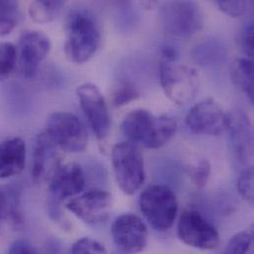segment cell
Listing matches in <instances>:
<instances>
[{
    "mask_svg": "<svg viewBox=\"0 0 254 254\" xmlns=\"http://www.w3.org/2000/svg\"><path fill=\"white\" fill-rule=\"evenodd\" d=\"M122 129L129 142L145 148H158L175 134L177 123L169 116H154L144 109H135L127 114Z\"/></svg>",
    "mask_w": 254,
    "mask_h": 254,
    "instance_id": "6da1fadb",
    "label": "cell"
},
{
    "mask_svg": "<svg viewBox=\"0 0 254 254\" xmlns=\"http://www.w3.org/2000/svg\"><path fill=\"white\" fill-rule=\"evenodd\" d=\"M101 41L95 17L87 10L76 9L69 13L65 24L64 53L74 64H84L97 52Z\"/></svg>",
    "mask_w": 254,
    "mask_h": 254,
    "instance_id": "7a4b0ae2",
    "label": "cell"
},
{
    "mask_svg": "<svg viewBox=\"0 0 254 254\" xmlns=\"http://www.w3.org/2000/svg\"><path fill=\"white\" fill-rule=\"evenodd\" d=\"M159 79L166 97L177 105L192 102L200 88V76L196 69L175 61L160 59Z\"/></svg>",
    "mask_w": 254,
    "mask_h": 254,
    "instance_id": "3957f363",
    "label": "cell"
},
{
    "mask_svg": "<svg viewBox=\"0 0 254 254\" xmlns=\"http://www.w3.org/2000/svg\"><path fill=\"white\" fill-rule=\"evenodd\" d=\"M139 208L146 222L158 232L171 229L178 213L176 196L166 185H151L144 189L139 197Z\"/></svg>",
    "mask_w": 254,
    "mask_h": 254,
    "instance_id": "277c9868",
    "label": "cell"
},
{
    "mask_svg": "<svg viewBox=\"0 0 254 254\" xmlns=\"http://www.w3.org/2000/svg\"><path fill=\"white\" fill-rule=\"evenodd\" d=\"M159 19L169 35L188 39L198 33L204 25L200 5L194 1H167L159 9Z\"/></svg>",
    "mask_w": 254,
    "mask_h": 254,
    "instance_id": "5b68a950",
    "label": "cell"
},
{
    "mask_svg": "<svg viewBox=\"0 0 254 254\" xmlns=\"http://www.w3.org/2000/svg\"><path fill=\"white\" fill-rule=\"evenodd\" d=\"M112 166L118 186L126 195H133L145 180L143 156L135 144L118 142L112 149Z\"/></svg>",
    "mask_w": 254,
    "mask_h": 254,
    "instance_id": "8992f818",
    "label": "cell"
},
{
    "mask_svg": "<svg viewBox=\"0 0 254 254\" xmlns=\"http://www.w3.org/2000/svg\"><path fill=\"white\" fill-rule=\"evenodd\" d=\"M48 211L54 219L61 217V205L83 192L85 175L81 166L74 162L61 165L51 178Z\"/></svg>",
    "mask_w": 254,
    "mask_h": 254,
    "instance_id": "52a82bcc",
    "label": "cell"
},
{
    "mask_svg": "<svg viewBox=\"0 0 254 254\" xmlns=\"http://www.w3.org/2000/svg\"><path fill=\"white\" fill-rule=\"evenodd\" d=\"M45 132L64 151L80 152L88 143L86 127L77 116L68 112H55L50 115Z\"/></svg>",
    "mask_w": 254,
    "mask_h": 254,
    "instance_id": "ba28073f",
    "label": "cell"
},
{
    "mask_svg": "<svg viewBox=\"0 0 254 254\" xmlns=\"http://www.w3.org/2000/svg\"><path fill=\"white\" fill-rule=\"evenodd\" d=\"M177 235L183 244L201 251L214 250L220 242L217 229L194 210H187L181 214L177 225Z\"/></svg>",
    "mask_w": 254,
    "mask_h": 254,
    "instance_id": "9c48e42d",
    "label": "cell"
},
{
    "mask_svg": "<svg viewBox=\"0 0 254 254\" xmlns=\"http://www.w3.org/2000/svg\"><path fill=\"white\" fill-rule=\"evenodd\" d=\"M112 196L110 193L100 189L82 192L67 200L65 208L77 219L87 225L104 223L112 210Z\"/></svg>",
    "mask_w": 254,
    "mask_h": 254,
    "instance_id": "30bf717a",
    "label": "cell"
},
{
    "mask_svg": "<svg viewBox=\"0 0 254 254\" xmlns=\"http://www.w3.org/2000/svg\"><path fill=\"white\" fill-rule=\"evenodd\" d=\"M76 94L93 132L97 138L104 139L110 131L111 118L99 88L92 83H83L77 87Z\"/></svg>",
    "mask_w": 254,
    "mask_h": 254,
    "instance_id": "8fae6325",
    "label": "cell"
},
{
    "mask_svg": "<svg viewBox=\"0 0 254 254\" xmlns=\"http://www.w3.org/2000/svg\"><path fill=\"white\" fill-rule=\"evenodd\" d=\"M111 234L116 246L125 254H139L147 246V227L134 214L127 213L118 217L112 225Z\"/></svg>",
    "mask_w": 254,
    "mask_h": 254,
    "instance_id": "7c38bea8",
    "label": "cell"
},
{
    "mask_svg": "<svg viewBox=\"0 0 254 254\" xmlns=\"http://www.w3.org/2000/svg\"><path fill=\"white\" fill-rule=\"evenodd\" d=\"M51 51V41L47 35L40 31H25L18 42L19 65L23 76L34 78L41 63Z\"/></svg>",
    "mask_w": 254,
    "mask_h": 254,
    "instance_id": "4fadbf2b",
    "label": "cell"
},
{
    "mask_svg": "<svg viewBox=\"0 0 254 254\" xmlns=\"http://www.w3.org/2000/svg\"><path fill=\"white\" fill-rule=\"evenodd\" d=\"M188 128L196 134L218 135L227 127V114L212 98L193 106L185 119Z\"/></svg>",
    "mask_w": 254,
    "mask_h": 254,
    "instance_id": "5bb4252c",
    "label": "cell"
},
{
    "mask_svg": "<svg viewBox=\"0 0 254 254\" xmlns=\"http://www.w3.org/2000/svg\"><path fill=\"white\" fill-rule=\"evenodd\" d=\"M226 129L236 158L243 164L251 162L254 154V132L248 114L240 109L228 113Z\"/></svg>",
    "mask_w": 254,
    "mask_h": 254,
    "instance_id": "9a60e30c",
    "label": "cell"
},
{
    "mask_svg": "<svg viewBox=\"0 0 254 254\" xmlns=\"http://www.w3.org/2000/svg\"><path fill=\"white\" fill-rule=\"evenodd\" d=\"M61 148L44 131L37 135L33 148L32 177L36 183L51 180L62 165Z\"/></svg>",
    "mask_w": 254,
    "mask_h": 254,
    "instance_id": "2e32d148",
    "label": "cell"
},
{
    "mask_svg": "<svg viewBox=\"0 0 254 254\" xmlns=\"http://www.w3.org/2000/svg\"><path fill=\"white\" fill-rule=\"evenodd\" d=\"M26 144L21 137L0 142V179L14 177L23 172L26 165Z\"/></svg>",
    "mask_w": 254,
    "mask_h": 254,
    "instance_id": "e0dca14e",
    "label": "cell"
},
{
    "mask_svg": "<svg viewBox=\"0 0 254 254\" xmlns=\"http://www.w3.org/2000/svg\"><path fill=\"white\" fill-rule=\"evenodd\" d=\"M0 221L22 223L21 190L14 184H0Z\"/></svg>",
    "mask_w": 254,
    "mask_h": 254,
    "instance_id": "ac0fdd59",
    "label": "cell"
},
{
    "mask_svg": "<svg viewBox=\"0 0 254 254\" xmlns=\"http://www.w3.org/2000/svg\"><path fill=\"white\" fill-rule=\"evenodd\" d=\"M194 61L203 66L221 65L227 59V49L218 40H205L192 50Z\"/></svg>",
    "mask_w": 254,
    "mask_h": 254,
    "instance_id": "d6986e66",
    "label": "cell"
},
{
    "mask_svg": "<svg viewBox=\"0 0 254 254\" xmlns=\"http://www.w3.org/2000/svg\"><path fill=\"white\" fill-rule=\"evenodd\" d=\"M233 83L254 103V64L250 59H236L230 66Z\"/></svg>",
    "mask_w": 254,
    "mask_h": 254,
    "instance_id": "ffe728a7",
    "label": "cell"
},
{
    "mask_svg": "<svg viewBox=\"0 0 254 254\" xmlns=\"http://www.w3.org/2000/svg\"><path fill=\"white\" fill-rule=\"evenodd\" d=\"M64 6L63 1H33L29 4V15L36 23H49L57 18Z\"/></svg>",
    "mask_w": 254,
    "mask_h": 254,
    "instance_id": "44dd1931",
    "label": "cell"
},
{
    "mask_svg": "<svg viewBox=\"0 0 254 254\" xmlns=\"http://www.w3.org/2000/svg\"><path fill=\"white\" fill-rule=\"evenodd\" d=\"M139 93L134 84L128 80L117 81L112 92V104L115 107H122L138 98Z\"/></svg>",
    "mask_w": 254,
    "mask_h": 254,
    "instance_id": "7402d4cb",
    "label": "cell"
},
{
    "mask_svg": "<svg viewBox=\"0 0 254 254\" xmlns=\"http://www.w3.org/2000/svg\"><path fill=\"white\" fill-rule=\"evenodd\" d=\"M253 232L243 231L235 235L218 254H248L253 245Z\"/></svg>",
    "mask_w": 254,
    "mask_h": 254,
    "instance_id": "603a6c76",
    "label": "cell"
},
{
    "mask_svg": "<svg viewBox=\"0 0 254 254\" xmlns=\"http://www.w3.org/2000/svg\"><path fill=\"white\" fill-rule=\"evenodd\" d=\"M17 63V49L7 42L0 43V78L9 76Z\"/></svg>",
    "mask_w": 254,
    "mask_h": 254,
    "instance_id": "cb8c5ba5",
    "label": "cell"
},
{
    "mask_svg": "<svg viewBox=\"0 0 254 254\" xmlns=\"http://www.w3.org/2000/svg\"><path fill=\"white\" fill-rule=\"evenodd\" d=\"M70 254H107V252L99 242L89 238H82L73 244Z\"/></svg>",
    "mask_w": 254,
    "mask_h": 254,
    "instance_id": "d4e9b609",
    "label": "cell"
},
{
    "mask_svg": "<svg viewBox=\"0 0 254 254\" xmlns=\"http://www.w3.org/2000/svg\"><path fill=\"white\" fill-rule=\"evenodd\" d=\"M238 189L243 198L249 202L254 201V168L245 169L239 177Z\"/></svg>",
    "mask_w": 254,
    "mask_h": 254,
    "instance_id": "484cf974",
    "label": "cell"
},
{
    "mask_svg": "<svg viewBox=\"0 0 254 254\" xmlns=\"http://www.w3.org/2000/svg\"><path fill=\"white\" fill-rule=\"evenodd\" d=\"M211 175V164L207 159H202L192 170V179L195 186L199 189H203Z\"/></svg>",
    "mask_w": 254,
    "mask_h": 254,
    "instance_id": "4316f807",
    "label": "cell"
},
{
    "mask_svg": "<svg viewBox=\"0 0 254 254\" xmlns=\"http://www.w3.org/2000/svg\"><path fill=\"white\" fill-rule=\"evenodd\" d=\"M216 4L220 8L221 11H223L225 14H227L230 17L237 18L245 14L247 11V8L249 6L248 1H217Z\"/></svg>",
    "mask_w": 254,
    "mask_h": 254,
    "instance_id": "83f0119b",
    "label": "cell"
},
{
    "mask_svg": "<svg viewBox=\"0 0 254 254\" xmlns=\"http://www.w3.org/2000/svg\"><path fill=\"white\" fill-rule=\"evenodd\" d=\"M240 43L244 53L249 58H253L254 56V25L253 24H249L247 28L244 29L240 38Z\"/></svg>",
    "mask_w": 254,
    "mask_h": 254,
    "instance_id": "f1b7e54d",
    "label": "cell"
},
{
    "mask_svg": "<svg viewBox=\"0 0 254 254\" xmlns=\"http://www.w3.org/2000/svg\"><path fill=\"white\" fill-rule=\"evenodd\" d=\"M7 254H39L36 248L26 240L15 241L9 248Z\"/></svg>",
    "mask_w": 254,
    "mask_h": 254,
    "instance_id": "f546056e",
    "label": "cell"
},
{
    "mask_svg": "<svg viewBox=\"0 0 254 254\" xmlns=\"http://www.w3.org/2000/svg\"><path fill=\"white\" fill-rule=\"evenodd\" d=\"M19 3L17 1H0V17L17 18Z\"/></svg>",
    "mask_w": 254,
    "mask_h": 254,
    "instance_id": "4dcf8cb0",
    "label": "cell"
},
{
    "mask_svg": "<svg viewBox=\"0 0 254 254\" xmlns=\"http://www.w3.org/2000/svg\"><path fill=\"white\" fill-rule=\"evenodd\" d=\"M17 18L0 17V37L9 35L16 27Z\"/></svg>",
    "mask_w": 254,
    "mask_h": 254,
    "instance_id": "1f68e13d",
    "label": "cell"
},
{
    "mask_svg": "<svg viewBox=\"0 0 254 254\" xmlns=\"http://www.w3.org/2000/svg\"><path fill=\"white\" fill-rule=\"evenodd\" d=\"M125 254V253H121V254Z\"/></svg>",
    "mask_w": 254,
    "mask_h": 254,
    "instance_id": "d6a6232c",
    "label": "cell"
}]
</instances>
